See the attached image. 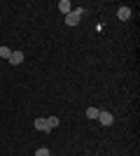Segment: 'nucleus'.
<instances>
[{
    "label": "nucleus",
    "mask_w": 140,
    "mask_h": 156,
    "mask_svg": "<svg viewBox=\"0 0 140 156\" xmlns=\"http://www.w3.org/2000/svg\"><path fill=\"white\" fill-rule=\"evenodd\" d=\"M82 14H84V9L82 7H77V9H73L70 14H66V26H77L82 19Z\"/></svg>",
    "instance_id": "1"
},
{
    "label": "nucleus",
    "mask_w": 140,
    "mask_h": 156,
    "mask_svg": "<svg viewBox=\"0 0 140 156\" xmlns=\"http://www.w3.org/2000/svg\"><path fill=\"white\" fill-rule=\"evenodd\" d=\"M98 121L103 126H112V121H114V117L110 114V112H98Z\"/></svg>",
    "instance_id": "2"
},
{
    "label": "nucleus",
    "mask_w": 140,
    "mask_h": 156,
    "mask_svg": "<svg viewBox=\"0 0 140 156\" xmlns=\"http://www.w3.org/2000/svg\"><path fill=\"white\" fill-rule=\"evenodd\" d=\"M59 9H61V14H63V16H66V14H70V12H73L70 0H61V2H59Z\"/></svg>",
    "instance_id": "3"
},
{
    "label": "nucleus",
    "mask_w": 140,
    "mask_h": 156,
    "mask_svg": "<svg viewBox=\"0 0 140 156\" xmlns=\"http://www.w3.org/2000/svg\"><path fill=\"white\" fill-rule=\"evenodd\" d=\"M117 16H119L121 21H128L131 19V7H119V9H117Z\"/></svg>",
    "instance_id": "4"
},
{
    "label": "nucleus",
    "mask_w": 140,
    "mask_h": 156,
    "mask_svg": "<svg viewBox=\"0 0 140 156\" xmlns=\"http://www.w3.org/2000/svg\"><path fill=\"white\" fill-rule=\"evenodd\" d=\"M21 61H23V51H12V56H9V63H12V65H19Z\"/></svg>",
    "instance_id": "5"
},
{
    "label": "nucleus",
    "mask_w": 140,
    "mask_h": 156,
    "mask_svg": "<svg viewBox=\"0 0 140 156\" xmlns=\"http://www.w3.org/2000/svg\"><path fill=\"white\" fill-rule=\"evenodd\" d=\"M12 51H9V47H0V61H9Z\"/></svg>",
    "instance_id": "6"
},
{
    "label": "nucleus",
    "mask_w": 140,
    "mask_h": 156,
    "mask_svg": "<svg viewBox=\"0 0 140 156\" xmlns=\"http://www.w3.org/2000/svg\"><path fill=\"white\" fill-rule=\"evenodd\" d=\"M56 126H59V119L56 117H47V130H54Z\"/></svg>",
    "instance_id": "7"
},
{
    "label": "nucleus",
    "mask_w": 140,
    "mask_h": 156,
    "mask_svg": "<svg viewBox=\"0 0 140 156\" xmlns=\"http://www.w3.org/2000/svg\"><path fill=\"white\" fill-rule=\"evenodd\" d=\"M35 128H38V130H45V133H47V119H35Z\"/></svg>",
    "instance_id": "8"
},
{
    "label": "nucleus",
    "mask_w": 140,
    "mask_h": 156,
    "mask_svg": "<svg viewBox=\"0 0 140 156\" xmlns=\"http://www.w3.org/2000/svg\"><path fill=\"white\" fill-rule=\"evenodd\" d=\"M87 117L89 119H98V110H96V107H89V110H87Z\"/></svg>",
    "instance_id": "9"
},
{
    "label": "nucleus",
    "mask_w": 140,
    "mask_h": 156,
    "mask_svg": "<svg viewBox=\"0 0 140 156\" xmlns=\"http://www.w3.org/2000/svg\"><path fill=\"white\" fill-rule=\"evenodd\" d=\"M35 156H52V154H49V149H47V147H40V149L35 151Z\"/></svg>",
    "instance_id": "10"
},
{
    "label": "nucleus",
    "mask_w": 140,
    "mask_h": 156,
    "mask_svg": "<svg viewBox=\"0 0 140 156\" xmlns=\"http://www.w3.org/2000/svg\"><path fill=\"white\" fill-rule=\"evenodd\" d=\"M0 63H2V61H0Z\"/></svg>",
    "instance_id": "11"
}]
</instances>
